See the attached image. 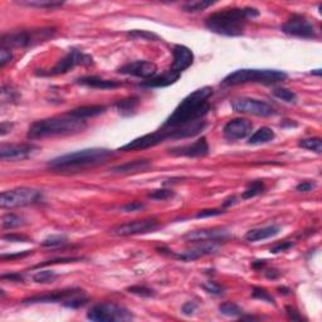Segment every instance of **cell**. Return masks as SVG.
<instances>
[{
	"instance_id": "6da1fadb",
	"label": "cell",
	"mask_w": 322,
	"mask_h": 322,
	"mask_svg": "<svg viewBox=\"0 0 322 322\" xmlns=\"http://www.w3.org/2000/svg\"><path fill=\"white\" fill-rule=\"evenodd\" d=\"M213 96V88L201 87L186 96L179 106L174 110L173 114L166 119L163 126L164 129L184 126L193 122L204 120L209 114L211 106L209 98Z\"/></svg>"
},
{
	"instance_id": "7a4b0ae2",
	"label": "cell",
	"mask_w": 322,
	"mask_h": 322,
	"mask_svg": "<svg viewBox=\"0 0 322 322\" xmlns=\"http://www.w3.org/2000/svg\"><path fill=\"white\" fill-rule=\"evenodd\" d=\"M259 16L255 8H228L215 12L205 19V28L213 33L227 37H239L244 34L245 26L250 19Z\"/></svg>"
},
{
	"instance_id": "3957f363",
	"label": "cell",
	"mask_w": 322,
	"mask_h": 322,
	"mask_svg": "<svg viewBox=\"0 0 322 322\" xmlns=\"http://www.w3.org/2000/svg\"><path fill=\"white\" fill-rule=\"evenodd\" d=\"M112 155L114 152L111 150L100 147L80 150L52 159L48 163V168L58 173H77L106 163L110 157H112Z\"/></svg>"
},
{
	"instance_id": "277c9868",
	"label": "cell",
	"mask_w": 322,
	"mask_h": 322,
	"mask_svg": "<svg viewBox=\"0 0 322 322\" xmlns=\"http://www.w3.org/2000/svg\"><path fill=\"white\" fill-rule=\"evenodd\" d=\"M87 129V121L72 116L71 114L53 116L36 121L28 131V139L38 140L46 137L71 136L83 132Z\"/></svg>"
},
{
	"instance_id": "5b68a950",
	"label": "cell",
	"mask_w": 322,
	"mask_h": 322,
	"mask_svg": "<svg viewBox=\"0 0 322 322\" xmlns=\"http://www.w3.org/2000/svg\"><path fill=\"white\" fill-rule=\"evenodd\" d=\"M288 75L278 70H237L229 73L223 80L225 86H238L245 83H262V85H274L287 80Z\"/></svg>"
},
{
	"instance_id": "8992f818",
	"label": "cell",
	"mask_w": 322,
	"mask_h": 322,
	"mask_svg": "<svg viewBox=\"0 0 322 322\" xmlns=\"http://www.w3.org/2000/svg\"><path fill=\"white\" fill-rule=\"evenodd\" d=\"M56 36L55 28L29 29V31H18L13 33H7L2 36V47L3 48H29L38 46L47 41H51Z\"/></svg>"
},
{
	"instance_id": "52a82bcc",
	"label": "cell",
	"mask_w": 322,
	"mask_h": 322,
	"mask_svg": "<svg viewBox=\"0 0 322 322\" xmlns=\"http://www.w3.org/2000/svg\"><path fill=\"white\" fill-rule=\"evenodd\" d=\"M88 297L80 288H68L62 291H53L51 293L37 294L23 299L24 304L34 303H62L68 308H80L87 304Z\"/></svg>"
},
{
	"instance_id": "ba28073f",
	"label": "cell",
	"mask_w": 322,
	"mask_h": 322,
	"mask_svg": "<svg viewBox=\"0 0 322 322\" xmlns=\"http://www.w3.org/2000/svg\"><path fill=\"white\" fill-rule=\"evenodd\" d=\"M87 318L95 322H116V321H130L134 318V314L130 309L112 303V302H103L95 304L87 312Z\"/></svg>"
},
{
	"instance_id": "9c48e42d",
	"label": "cell",
	"mask_w": 322,
	"mask_h": 322,
	"mask_svg": "<svg viewBox=\"0 0 322 322\" xmlns=\"http://www.w3.org/2000/svg\"><path fill=\"white\" fill-rule=\"evenodd\" d=\"M93 63H95L93 58L90 55H86L77 48H72L62 60L58 61L55 67L48 71L37 72V75L42 76V77H55V76L66 75L77 66H92Z\"/></svg>"
},
{
	"instance_id": "30bf717a",
	"label": "cell",
	"mask_w": 322,
	"mask_h": 322,
	"mask_svg": "<svg viewBox=\"0 0 322 322\" xmlns=\"http://www.w3.org/2000/svg\"><path fill=\"white\" fill-rule=\"evenodd\" d=\"M42 193L32 188H16L7 190L0 195V206L3 209L22 208L41 201Z\"/></svg>"
},
{
	"instance_id": "8fae6325",
	"label": "cell",
	"mask_w": 322,
	"mask_h": 322,
	"mask_svg": "<svg viewBox=\"0 0 322 322\" xmlns=\"http://www.w3.org/2000/svg\"><path fill=\"white\" fill-rule=\"evenodd\" d=\"M230 106L238 114L253 115L258 117H269L277 114L273 106L257 98L235 97L230 101Z\"/></svg>"
},
{
	"instance_id": "7c38bea8",
	"label": "cell",
	"mask_w": 322,
	"mask_h": 322,
	"mask_svg": "<svg viewBox=\"0 0 322 322\" xmlns=\"http://www.w3.org/2000/svg\"><path fill=\"white\" fill-rule=\"evenodd\" d=\"M284 34L296 38L313 39L317 37V29L314 24L307 17L302 14H292L286 23L281 27Z\"/></svg>"
},
{
	"instance_id": "4fadbf2b",
	"label": "cell",
	"mask_w": 322,
	"mask_h": 322,
	"mask_svg": "<svg viewBox=\"0 0 322 322\" xmlns=\"http://www.w3.org/2000/svg\"><path fill=\"white\" fill-rule=\"evenodd\" d=\"M160 228L159 220L155 218H146V219L134 220V222H127L125 224H120L111 229V234L116 237H130V235L146 234L152 233Z\"/></svg>"
},
{
	"instance_id": "5bb4252c",
	"label": "cell",
	"mask_w": 322,
	"mask_h": 322,
	"mask_svg": "<svg viewBox=\"0 0 322 322\" xmlns=\"http://www.w3.org/2000/svg\"><path fill=\"white\" fill-rule=\"evenodd\" d=\"M166 135L163 130L160 129L157 131L152 132V134H146L144 136H140L137 139L132 140V141L127 142L126 145L121 146L119 151H136V150H145L150 149V147L157 146V145L163 144L166 141Z\"/></svg>"
},
{
	"instance_id": "9a60e30c",
	"label": "cell",
	"mask_w": 322,
	"mask_h": 322,
	"mask_svg": "<svg viewBox=\"0 0 322 322\" xmlns=\"http://www.w3.org/2000/svg\"><path fill=\"white\" fill-rule=\"evenodd\" d=\"M38 147L33 144H3L0 146V159L3 161H22L33 154Z\"/></svg>"
},
{
	"instance_id": "2e32d148",
	"label": "cell",
	"mask_w": 322,
	"mask_h": 322,
	"mask_svg": "<svg viewBox=\"0 0 322 322\" xmlns=\"http://www.w3.org/2000/svg\"><path fill=\"white\" fill-rule=\"evenodd\" d=\"M253 124L247 119H234L227 122L223 129V135L228 141H238L247 139L252 135Z\"/></svg>"
},
{
	"instance_id": "e0dca14e",
	"label": "cell",
	"mask_w": 322,
	"mask_h": 322,
	"mask_svg": "<svg viewBox=\"0 0 322 322\" xmlns=\"http://www.w3.org/2000/svg\"><path fill=\"white\" fill-rule=\"evenodd\" d=\"M117 72L121 75L150 80L157 75V67L155 63L149 62V61H135V62L126 63L125 66L120 67Z\"/></svg>"
},
{
	"instance_id": "ac0fdd59",
	"label": "cell",
	"mask_w": 322,
	"mask_h": 322,
	"mask_svg": "<svg viewBox=\"0 0 322 322\" xmlns=\"http://www.w3.org/2000/svg\"><path fill=\"white\" fill-rule=\"evenodd\" d=\"M230 238H232V234H230L229 230L224 229V228H210V229H200L189 232L184 237V239L189 240L191 243L200 242V240H209V242H215L220 244L223 242H227Z\"/></svg>"
},
{
	"instance_id": "d6986e66",
	"label": "cell",
	"mask_w": 322,
	"mask_h": 322,
	"mask_svg": "<svg viewBox=\"0 0 322 322\" xmlns=\"http://www.w3.org/2000/svg\"><path fill=\"white\" fill-rule=\"evenodd\" d=\"M194 247L191 249L185 250V252L180 253V254H173L175 255L178 259L181 260H194L198 259L200 257H205V255L214 254L219 250V243L209 242V240H200V242H193Z\"/></svg>"
},
{
	"instance_id": "ffe728a7",
	"label": "cell",
	"mask_w": 322,
	"mask_h": 322,
	"mask_svg": "<svg viewBox=\"0 0 322 322\" xmlns=\"http://www.w3.org/2000/svg\"><path fill=\"white\" fill-rule=\"evenodd\" d=\"M169 154L173 156H184V157H203L209 154V144L205 137L196 140L195 142L184 146L174 147L169 150Z\"/></svg>"
},
{
	"instance_id": "44dd1931",
	"label": "cell",
	"mask_w": 322,
	"mask_h": 322,
	"mask_svg": "<svg viewBox=\"0 0 322 322\" xmlns=\"http://www.w3.org/2000/svg\"><path fill=\"white\" fill-rule=\"evenodd\" d=\"M193 63L194 55L191 49L186 46H183V44H176L173 48V65H171L170 70L181 75Z\"/></svg>"
},
{
	"instance_id": "7402d4cb",
	"label": "cell",
	"mask_w": 322,
	"mask_h": 322,
	"mask_svg": "<svg viewBox=\"0 0 322 322\" xmlns=\"http://www.w3.org/2000/svg\"><path fill=\"white\" fill-rule=\"evenodd\" d=\"M180 76L181 75H179V73L169 70V71H166L165 73H163V75H159V76L156 75L155 77L150 78V80L144 81V82H142L140 86H141V87H146V88L168 87V86L174 85V83H175L176 81L180 78Z\"/></svg>"
},
{
	"instance_id": "603a6c76",
	"label": "cell",
	"mask_w": 322,
	"mask_h": 322,
	"mask_svg": "<svg viewBox=\"0 0 322 322\" xmlns=\"http://www.w3.org/2000/svg\"><path fill=\"white\" fill-rule=\"evenodd\" d=\"M76 82L78 85L86 86L90 88H97V90H114V88L120 87L122 85L121 82H117L114 80H103V78L97 77V76H86V77L78 78Z\"/></svg>"
},
{
	"instance_id": "cb8c5ba5",
	"label": "cell",
	"mask_w": 322,
	"mask_h": 322,
	"mask_svg": "<svg viewBox=\"0 0 322 322\" xmlns=\"http://www.w3.org/2000/svg\"><path fill=\"white\" fill-rule=\"evenodd\" d=\"M149 168H151V160L140 159L132 160V161H127L122 165L115 166V168H112L111 171L115 174H135L147 170Z\"/></svg>"
},
{
	"instance_id": "d4e9b609",
	"label": "cell",
	"mask_w": 322,
	"mask_h": 322,
	"mask_svg": "<svg viewBox=\"0 0 322 322\" xmlns=\"http://www.w3.org/2000/svg\"><path fill=\"white\" fill-rule=\"evenodd\" d=\"M279 230H281V228H279V225L276 224L268 225V227L263 228H254V229H250L245 234V239L248 242H259V240L269 239V238L276 237L279 233Z\"/></svg>"
},
{
	"instance_id": "484cf974",
	"label": "cell",
	"mask_w": 322,
	"mask_h": 322,
	"mask_svg": "<svg viewBox=\"0 0 322 322\" xmlns=\"http://www.w3.org/2000/svg\"><path fill=\"white\" fill-rule=\"evenodd\" d=\"M106 110L107 109H106V106L103 105H90V106H81V107H77V109L70 111L68 114L77 117V119L87 120L90 119V117H96L105 114Z\"/></svg>"
},
{
	"instance_id": "4316f807",
	"label": "cell",
	"mask_w": 322,
	"mask_h": 322,
	"mask_svg": "<svg viewBox=\"0 0 322 322\" xmlns=\"http://www.w3.org/2000/svg\"><path fill=\"white\" fill-rule=\"evenodd\" d=\"M276 135L272 129L267 126H263L258 129L254 134H252L248 139V144L249 145H263L268 144V142L273 141Z\"/></svg>"
},
{
	"instance_id": "83f0119b",
	"label": "cell",
	"mask_w": 322,
	"mask_h": 322,
	"mask_svg": "<svg viewBox=\"0 0 322 322\" xmlns=\"http://www.w3.org/2000/svg\"><path fill=\"white\" fill-rule=\"evenodd\" d=\"M140 105V98L136 96L126 97L124 100H120L115 103V109L122 115V116H130L136 111L137 106Z\"/></svg>"
},
{
	"instance_id": "f1b7e54d",
	"label": "cell",
	"mask_w": 322,
	"mask_h": 322,
	"mask_svg": "<svg viewBox=\"0 0 322 322\" xmlns=\"http://www.w3.org/2000/svg\"><path fill=\"white\" fill-rule=\"evenodd\" d=\"M18 4L23 7H32V8L41 9H56L63 6V2H56V0H21Z\"/></svg>"
},
{
	"instance_id": "f546056e",
	"label": "cell",
	"mask_w": 322,
	"mask_h": 322,
	"mask_svg": "<svg viewBox=\"0 0 322 322\" xmlns=\"http://www.w3.org/2000/svg\"><path fill=\"white\" fill-rule=\"evenodd\" d=\"M26 225V219L21 215L17 214L8 213L2 218V228L3 229H14V228H19Z\"/></svg>"
},
{
	"instance_id": "4dcf8cb0",
	"label": "cell",
	"mask_w": 322,
	"mask_h": 322,
	"mask_svg": "<svg viewBox=\"0 0 322 322\" xmlns=\"http://www.w3.org/2000/svg\"><path fill=\"white\" fill-rule=\"evenodd\" d=\"M265 191V184L264 181L262 180H255L252 181V183L248 185V188L243 191L242 199L243 200H247V199H252L254 196L260 195Z\"/></svg>"
},
{
	"instance_id": "1f68e13d",
	"label": "cell",
	"mask_w": 322,
	"mask_h": 322,
	"mask_svg": "<svg viewBox=\"0 0 322 322\" xmlns=\"http://www.w3.org/2000/svg\"><path fill=\"white\" fill-rule=\"evenodd\" d=\"M215 2H205V0H194V2H189L183 6L184 12L188 13H198V12L205 11L206 8L211 7Z\"/></svg>"
},
{
	"instance_id": "d6a6232c",
	"label": "cell",
	"mask_w": 322,
	"mask_h": 322,
	"mask_svg": "<svg viewBox=\"0 0 322 322\" xmlns=\"http://www.w3.org/2000/svg\"><path fill=\"white\" fill-rule=\"evenodd\" d=\"M219 312L228 317H242L243 311L237 303L234 302H225L219 306Z\"/></svg>"
},
{
	"instance_id": "836d02e7",
	"label": "cell",
	"mask_w": 322,
	"mask_h": 322,
	"mask_svg": "<svg viewBox=\"0 0 322 322\" xmlns=\"http://www.w3.org/2000/svg\"><path fill=\"white\" fill-rule=\"evenodd\" d=\"M301 147L306 150H311L316 154H321L322 152V140L319 137H309V139H303L298 142Z\"/></svg>"
},
{
	"instance_id": "e575fe53",
	"label": "cell",
	"mask_w": 322,
	"mask_h": 322,
	"mask_svg": "<svg viewBox=\"0 0 322 322\" xmlns=\"http://www.w3.org/2000/svg\"><path fill=\"white\" fill-rule=\"evenodd\" d=\"M68 239L66 235L63 234H56V235H51V237L46 238V239L42 242V245L47 248H58V247H63V245L67 244Z\"/></svg>"
},
{
	"instance_id": "d590c367",
	"label": "cell",
	"mask_w": 322,
	"mask_h": 322,
	"mask_svg": "<svg viewBox=\"0 0 322 322\" xmlns=\"http://www.w3.org/2000/svg\"><path fill=\"white\" fill-rule=\"evenodd\" d=\"M273 96H276L277 98L282 100L283 102L287 103H296L297 102V95L293 91L288 90V88H276L273 90Z\"/></svg>"
},
{
	"instance_id": "8d00e7d4",
	"label": "cell",
	"mask_w": 322,
	"mask_h": 322,
	"mask_svg": "<svg viewBox=\"0 0 322 322\" xmlns=\"http://www.w3.org/2000/svg\"><path fill=\"white\" fill-rule=\"evenodd\" d=\"M127 37H130L131 39H141V41H147V42H156L160 41L159 36H156L155 33H151V32L147 31H130L127 32Z\"/></svg>"
},
{
	"instance_id": "74e56055",
	"label": "cell",
	"mask_w": 322,
	"mask_h": 322,
	"mask_svg": "<svg viewBox=\"0 0 322 322\" xmlns=\"http://www.w3.org/2000/svg\"><path fill=\"white\" fill-rule=\"evenodd\" d=\"M57 278V273L55 271H39L33 274V281L37 283H51Z\"/></svg>"
},
{
	"instance_id": "f35d334b",
	"label": "cell",
	"mask_w": 322,
	"mask_h": 322,
	"mask_svg": "<svg viewBox=\"0 0 322 322\" xmlns=\"http://www.w3.org/2000/svg\"><path fill=\"white\" fill-rule=\"evenodd\" d=\"M252 296L254 297V298L268 302V303H271V304L276 303V302H274L273 296H272V294L269 293L265 288H262V287H254L252 291Z\"/></svg>"
},
{
	"instance_id": "ab89813d",
	"label": "cell",
	"mask_w": 322,
	"mask_h": 322,
	"mask_svg": "<svg viewBox=\"0 0 322 322\" xmlns=\"http://www.w3.org/2000/svg\"><path fill=\"white\" fill-rule=\"evenodd\" d=\"M203 288L205 289L208 293L214 294V296H223L225 292L224 286H222V284H219L218 282H214V281L205 282V283L203 284Z\"/></svg>"
},
{
	"instance_id": "60d3db41",
	"label": "cell",
	"mask_w": 322,
	"mask_h": 322,
	"mask_svg": "<svg viewBox=\"0 0 322 322\" xmlns=\"http://www.w3.org/2000/svg\"><path fill=\"white\" fill-rule=\"evenodd\" d=\"M78 260H82V258H80V257H62V258H56V259L47 260V262L39 263V264L34 265L33 268H43V267H47V265L60 264V263H75V262H78Z\"/></svg>"
},
{
	"instance_id": "b9f144b4",
	"label": "cell",
	"mask_w": 322,
	"mask_h": 322,
	"mask_svg": "<svg viewBox=\"0 0 322 322\" xmlns=\"http://www.w3.org/2000/svg\"><path fill=\"white\" fill-rule=\"evenodd\" d=\"M175 195L171 189H159V190H154L152 193L149 194V198L154 199V200H166Z\"/></svg>"
},
{
	"instance_id": "7bdbcfd3",
	"label": "cell",
	"mask_w": 322,
	"mask_h": 322,
	"mask_svg": "<svg viewBox=\"0 0 322 322\" xmlns=\"http://www.w3.org/2000/svg\"><path fill=\"white\" fill-rule=\"evenodd\" d=\"M127 291L132 294H136V296L140 297H154L155 291L154 289L149 288V287L145 286H132L127 288Z\"/></svg>"
},
{
	"instance_id": "ee69618b",
	"label": "cell",
	"mask_w": 322,
	"mask_h": 322,
	"mask_svg": "<svg viewBox=\"0 0 322 322\" xmlns=\"http://www.w3.org/2000/svg\"><path fill=\"white\" fill-rule=\"evenodd\" d=\"M13 60V52L9 48H0V67L4 68Z\"/></svg>"
},
{
	"instance_id": "f6af8a7d",
	"label": "cell",
	"mask_w": 322,
	"mask_h": 322,
	"mask_svg": "<svg viewBox=\"0 0 322 322\" xmlns=\"http://www.w3.org/2000/svg\"><path fill=\"white\" fill-rule=\"evenodd\" d=\"M224 213L223 209H205V210H200L196 214V218H209V217H218Z\"/></svg>"
},
{
	"instance_id": "bcb514c9",
	"label": "cell",
	"mask_w": 322,
	"mask_h": 322,
	"mask_svg": "<svg viewBox=\"0 0 322 322\" xmlns=\"http://www.w3.org/2000/svg\"><path fill=\"white\" fill-rule=\"evenodd\" d=\"M294 245L293 242H282V243H278V244H276L274 247L271 248V253H273V254H278V253H282V252H287L288 249H291L292 247Z\"/></svg>"
},
{
	"instance_id": "7dc6e473",
	"label": "cell",
	"mask_w": 322,
	"mask_h": 322,
	"mask_svg": "<svg viewBox=\"0 0 322 322\" xmlns=\"http://www.w3.org/2000/svg\"><path fill=\"white\" fill-rule=\"evenodd\" d=\"M33 250H24V252H18V253H13V254H2L0 255V259L2 260H13V259H18V258H26L28 255L32 254Z\"/></svg>"
},
{
	"instance_id": "c3c4849f",
	"label": "cell",
	"mask_w": 322,
	"mask_h": 322,
	"mask_svg": "<svg viewBox=\"0 0 322 322\" xmlns=\"http://www.w3.org/2000/svg\"><path fill=\"white\" fill-rule=\"evenodd\" d=\"M145 208L144 203H140V201H132V203L126 204V205L122 206V210L127 211V213H131V211H139L142 210Z\"/></svg>"
},
{
	"instance_id": "681fc988",
	"label": "cell",
	"mask_w": 322,
	"mask_h": 322,
	"mask_svg": "<svg viewBox=\"0 0 322 322\" xmlns=\"http://www.w3.org/2000/svg\"><path fill=\"white\" fill-rule=\"evenodd\" d=\"M316 188V184L313 181H302L296 186V190L299 193H308V191L313 190Z\"/></svg>"
},
{
	"instance_id": "f907efd6",
	"label": "cell",
	"mask_w": 322,
	"mask_h": 322,
	"mask_svg": "<svg viewBox=\"0 0 322 322\" xmlns=\"http://www.w3.org/2000/svg\"><path fill=\"white\" fill-rule=\"evenodd\" d=\"M196 309H198V304L195 302H186L183 306V308H181V311H183V313L185 316H191Z\"/></svg>"
},
{
	"instance_id": "816d5d0a",
	"label": "cell",
	"mask_w": 322,
	"mask_h": 322,
	"mask_svg": "<svg viewBox=\"0 0 322 322\" xmlns=\"http://www.w3.org/2000/svg\"><path fill=\"white\" fill-rule=\"evenodd\" d=\"M3 239L4 240H9V242H28V238L26 237V235H22V234H14V233H12V234H6L3 235Z\"/></svg>"
},
{
	"instance_id": "f5cc1de1",
	"label": "cell",
	"mask_w": 322,
	"mask_h": 322,
	"mask_svg": "<svg viewBox=\"0 0 322 322\" xmlns=\"http://www.w3.org/2000/svg\"><path fill=\"white\" fill-rule=\"evenodd\" d=\"M286 313H287V316L292 319V321H301L302 319V316L299 314V312L291 306L286 307Z\"/></svg>"
},
{
	"instance_id": "db71d44e",
	"label": "cell",
	"mask_w": 322,
	"mask_h": 322,
	"mask_svg": "<svg viewBox=\"0 0 322 322\" xmlns=\"http://www.w3.org/2000/svg\"><path fill=\"white\" fill-rule=\"evenodd\" d=\"M2 279H9L12 282H23L24 277L22 273H9V274H2Z\"/></svg>"
},
{
	"instance_id": "11a10c76",
	"label": "cell",
	"mask_w": 322,
	"mask_h": 322,
	"mask_svg": "<svg viewBox=\"0 0 322 322\" xmlns=\"http://www.w3.org/2000/svg\"><path fill=\"white\" fill-rule=\"evenodd\" d=\"M264 276L267 277L268 279H277L279 276H281V272H278L277 269L272 268V269H267L264 272Z\"/></svg>"
},
{
	"instance_id": "9f6ffc18",
	"label": "cell",
	"mask_w": 322,
	"mask_h": 322,
	"mask_svg": "<svg viewBox=\"0 0 322 322\" xmlns=\"http://www.w3.org/2000/svg\"><path fill=\"white\" fill-rule=\"evenodd\" d=\"M14 125L11 124V122H3V124L0 125V135L4 136V135L8 134L12 129H13Z\"/></svg>"
},
{
	"instance_id": "6f0895ef",
	"label": "cell",
	"mask_w": 322,
	"mask_h": 322,
	"mask_svg": "<svg viewBox=\"0 0 322 322\" xmlns=\"http://www.w3.org/2000/svg\"><path fill=\"white\" fill-rule=\"evenodd\" d=\"M238 203L237 196H229L228 199H225L224 203H223V208H229V206L234 205V204Z\"/></svg>"
},
{
	"instance_id": "680465c9",
	"label": "cell",
	"mask_w": 322,
	"mask_h": 322,
	"mask_svg": "<svg viewBox=\"0 0 322 322\" xmlns=\"http://www.w3.org/2000/svg\"><path fill=\"white\" fill-rule=\"evenodd\" d=\"M265 265V260H255V262H253L252 267L253 268H262Z\"/></svg>"
}]
</instances>
